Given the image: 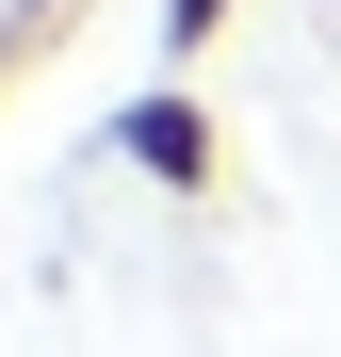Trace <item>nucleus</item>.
<instances>
[{
	"label": "nucleus",
	"instance_id": "nucleus-1",
	"mask_svg": "<svg viewBox=\"0 0 341 357\" xmlns=\"http://www.w3.org/2000/svg\"><path fill=\"white\" fill-rule=\"evenodd\" d=\"M114 162L162 178V195H227V114H211L195 82H146L130 114H114Z\"/></svg>",
	"mask_w": 341,
	"mask_h": 357
},
{
	"label": "nucleus",
	"instance_id": "nucleus-2",
	"mask_svg": "<svg viewBox=\"0 0 341 357\" xmlns=\"http://www.w3.org/2000/svg\"><path fill=\"white\" fill-rule=\"evenodd\" d=\"M146 17H162V82H195L211 49H227V17H244V0H146Z\"/></svg>",
	"mask_w": 341,
	"mask_h": 357
}]
</instances>
